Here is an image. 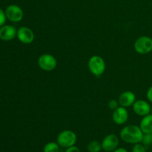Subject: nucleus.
I'll return each instance as SVG.
<instances>
[{"label": "nucleus", "mask_w": 152, "mask_h": 152, "mask_svg": "<svg viewBox=\"0 0 152 152\" xmlns=\"http://www.w3.org/2000/svg\"><path fill=\"white\" fill-rule=\"evenodd\" d=\"M144 133L140 126L135 125H129L121 130L120 134V138L125 142L130 144L140 143L143 138Z\"/></svg>", "instance_id": "obj_1"}, {"label": "nucleus", "mask_w": 152, "mask_h": 152, "mask_svg": "<svg viewBox=\"0 0 152 152\" xmlns=\"http://www.w3.org/2000/svg\"><path fill=\"white\" fill-rule=\"evenodd\" d=\"M88 67L90 72L93 75L99 77L105 72L106 65H105V60L101 56L94 55L89 59Z\"/></svg>", "instance_id": "obj_2"}, {"label": "nucleus", "mask_w": 152, "mask_h": 152, "mask_svg": "<svg viewBox=\"0 0 152 152\" xmlns=\"http://www.w3.org/2000/svg\"><path fill=\"white\" fill-rule=\"evenodd\" d=\"M77 140V134L71 130H65L60 132L56 138V142L59 146L65 148H68L75 145Z\"/></svg>", "instance_id": "obj_3"}, {"label": "nucleus", "mask_w": 152, "mask_h": 152, "mask_svg": "<svg viewBox=\"0 0 152 152\" xmlns=\"http://www.w3.org/2000/svg\"><path fill=\"white\" fill-rule=\"evenodd\" d=\"M134 48L139 54H148L152 52V39L147 36L139 37L135 41Z\"/></svg>", "instance_id": "obj_4"}, {"label": "nucleus", "mask_w": 152, "mask_h": 152, "mask_svg": "<svg viewBox=\"0 0 152 152\" xmlns=\"http://www.w3.org/2000/svg\"><path fill=\"white\" fill-rule=\"evenodd\" d=\"M38 65L45 71H52L56 68L57 61L55 56L49 53L41 55L38 59Z\"/></svg>", "instance_id": "obj_5"}, {"label": "nucleus", "mask_w": 152, "mask_h": 152, "mask_svg": "<svg viewBox=\"0 0 152 152\" xmlns=\"http://www.w3.org/2000/svg\"><path fill=\"white\" fill-rule=\"evenodd\" d=\"M101 144H102V148L104 151L112 152L118 148L120 140L117 135L114 134H111L104 137Z\"/></svg>", "instance_id": "obj_6"}, {"label": "nucleus", "mask_w": 152, "mask_h": 152, "mask_svg": "<svg viewBox=\"0 0 152 152\" xmlns=\"http://www.w3.org/2000/svg\"><path fill=\"white\" fill-rule=\"evenodd\" d=\"M5 14L7 19L13 22H20L23 19L24 13L22 9L16 4H10L6 8Z\"/></svg>", "instance_id": "obj_7"}, {"label": "nucleus", "mask_w": 152, "mask_h": 152, "mask_svg": "<svg viewBox=\"0 0 152 152\" xmlns=\"http://www.w3.org/2000/svg\"><path fill=\"white\" fill-rule=\"evenodd\" d=\"M18 39L23 44H31L35 39L34 33L28 27L22 26L17 30L16 34Z\"/></svg>", "instance_id": "obj_8"}, {"label": "nucleus", "mask_w": 152, "mask_h": 152, "mask_svg": "<svg viewBox=\"0 0 152 152\" xmlns=\"http://www.w3.org/2000/svg\"><path fill=\"white\" fill-rule=\"evenodd\" d=\"M132 106H133L134 112L140 117H145L151 113V105L144 99L136 100Z\"/></svg>", "instance_id": "obj_9"}, {"label": "nucleus", "mask_w": 152, "mask_h": 152, "mask_svg": "<svg viewBox=\"0 0 152 152\" xmlns=\"http://www.w3.org/2000/svg\"><path fill=\"white\" fill-rule=\"evenodd\" d=\"M112 120L117 125H123L129 120V112L126 108L119 106L116 108L112 114Z\"/></svg>", "instance_id": "obj_10"}, {"label": "nucleus", "mask_w": 152, "mask_h": 152, "mask_svg": "<svg viewBox=\"0 0 152 152\" xmlns=\"http://www.w3.org/2000/svg\"><path fill=\"white\" fill-rule=\"evenodd\" d=\"M135 101H136V96L133 92L130 91L123 92L119 96V105L120 106L125 107V108H128V107L133 105Z\"/></svg>", "instance_id": "obj_11"}, {"label": "nucleus", "mask_w": 152, "mask_h": 152, "mask_svg": "<svg viewBox=\"0 0 152 152\" xmlns=\"http://www.w3.org/2000/svg\"><path fill=\"white\" fill-rule=\"evenodd\" d=\"M17 30L13 25H3L0 28V39L4 41H10L16 37Z\"/></svg>", "instance_id": "obj_12"}, {"label": "nucleus", "mask_w": 152, "mask_h": 152, "mask_svg": "<svg viewBox=\"0 0 152 152\" xmlns=\"http://www.w3.org/2000/svg\"><path fill=\"white\" fill-rule=\"evenodd\" d=\"M140 128L144 134L152 133V114H149L148 115L142 117L140 123Z\"/></svg>", "instance_id": "obj_13"}, {"label": "nucleus", "mask_w": 152, "mask_h": 152, "mask_svg": "<svg viewBox=\"0 0 152 152\" xmlns=\"http://www.w3.org/2000/svg\"><path fill=\"white\" fill-rule=\"evenodd\" d=\"M59 145L57 142H49L43 148V152H59Z\"/></svg>", "instance_id": "obj_14"}, {"label": "nucleus", "mask_w": 152, "mask_h": 152, "mask_svg": "<svg viewBox=\"0 0 152 152\" xmlns=\"http://www.w3.org/2000/svg\"><path fill=\"white\" fill-rule=\"evenodd\" d=\"M88 151L89 152H99L102 148V144L96 140H93L88 143L87 146Z\"/></svg>", "instance_id": "obj_15"}, {"label": "nucleus", "mask_w": 152, "mask_h": 152, "mask_svg": "<svg viewBox=\"0 0 152 152\" xmlns=\"http://www.w3.org/2000/svg\"><path fill=\"white\" fill-rule=\"evenodd\" d=\"M142 142L145 145H149L152 144V133L144 134Z\"/></svg>", "instance_id": "obj_16"}, {"label": "nucleus", "mask_w": 152, "mask_h": 152, "mask_svg": "<svg viewBox=\"0 0 152 152\" xmlns=\"http://www.w3.org/2000/svg\"><path fill=\"white\" fill-rule=\"evenodd\" d=\"M132 152H146L145 146L140 143L134 144L132 148Z\"/></svg>", "instance_id": "obj_17"}, {"label": "nucleus", "mask_w": 152, "mask_h": 152, "mask_svg": "<svg viewBox=\"0 0 152 152\" xmlns=\"http://www.w3.org/2000/svg\"><path fill=\"white\" fill-rule=\"evenodd\" d=\"M108 107L111 110H115L116 108H117L119 107V102L118 101L116 100V99H111L108 102Z\"/></svg>", "instance_id": "obj_18"}, {"label": "nucleus", "mask_w": 152, "mask_h": 152, "mask_svg": "<svg viewBox=\"0 0 152 152\" xmlns=\"http://www.w3.org/2000/svg\"><path fill=\"white\" fill-rule=\"evenodd\" d=\"M6 19H7V16H6L5 12H4L0 8V27L3 26L4 25L6 22Z\"/></svg>", "instance_id": "obj_19"}, {"label": "nucleus", "mask_w": 152, "mask_h": 152, "mask_svg": "<svg viewBox=\"0 0 152 152\" xmlns=\"http://www.w3.org/2000/svg\"><path fill=\"white\" fill-rule=\"evenodd\" d=\"M65 152H81V151H80V148H79L78 147L75 146V145H73V146L66 148V150H65Z\"/></svg>", "instance_id": "obj_20"}, {"label": "nucleus", "mask_w": 152, "mask_h": 152, "mask_svg": "<svg viewBox=\"0 0 152 152\" xmlns=\"http://www.w3.org/2000/svg\"><path fill=\"white\" fill-rule=\"evenodd\" d=\"M146 97L148 100L152 103V86L148 89L146 93Z\"/></svg>", "instance_id": "obj_21"}, {"label": "nucleus", "mask_w": 152, "mask_h": 152, "mask_svg": "<svg viewBox=\"0 0 152 152\" xmlns=\"http://www.w3.org/2000/svg\"><path fill=\"white\" fill-rule=\"evenodd\" d=\"M112 152H129V151H128L127 150L124 148H117V149H115L114 151H112Z\"/></svg>", "instance_id": "obj_22"}, {"label": "nucleus", "mask_w": 152, "mask_h": 152, "mask_svg": "<svg viewBox=\"0 0 152 152\" xmlns=\"http://www.w3.org/2000/svg\"><path fill=\"white\" fill-rule=\"evenodd\" d=\"M150 114H152V107L151 108V113H150Z\"/></svg>", "instance_id": "obj_23"}]
</instances>
